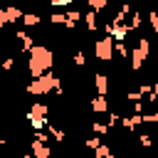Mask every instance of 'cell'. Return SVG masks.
<instances>
[{
  "instance_id": "18",
  "label": "cell",
  "mask_w": 158,
  "mask_h": 158,
  "mask_svg": "<svg viewBox=\"0 0 158 158\" xmlns=\"http://www.w3.org/2000/svg\"><path fill=\"white\" fill-rule=\"evenodd\" d=\"M86 2H89V10H94V12H99L109 5V0H86Z\"/></svg>"
},
{
  "instance_id": "30",
  "label": "cell",
  "mask_w": 158,
  "mask_h": 158,
  "mask_svg": "<svg viewBox=\"0 0 158 158\" xmlns=\"http://www.w3.org/2000/svg\"><path fill=\"white\" fill-rule=\"evenodd\" d=\"M126 99H128V101H138L141 96H138V91H128V94H126Z\"/></svg>"
},
{
  "instance_id": "11",
  "label": "cell",
  "mask_w": 158,
  "mask_h": 158,
  "mask_svg": "<svg viewBox=\"0 0 158 158\" xmlns=\"http://www.w3.org/2000/svg\"><path fill=\"white\" fill-rule=\"evenodd\" d=\"M94 86H96L99 94L106 96V91H109V77H106V74H96V77H94Z\"/></svg>"
},
{
  "instance_id": "24",
  "label": "cell",
  "mask_w": 158,
  "mask_h": 158,
  "mask_svg": "<svg viewBox=\"0 0 158 158\" xmlns=\"http://www.w3.org/2000/svg\"><path fill=\"white\" fill-rule=\"evenodd\" d=\"M118 12H121V15H126V17H128V15H131V12H133V7H131V2H123V5H121V7H118Z\"/></svg>"
},
{
  "instance_id": "7",
  "label": "cell",
  "mask_w": 158,
  "mask_h": 158,
  "mask_svg": "<svg viewBox=\"0 0 158 158\" xmlns=\"http://www.w3.org/2000/svg\"><path fill=\"white\" fill-rule=\"evenodd\" d=\"M89 106H91V111H94V114H106V111H109V99H106L104 94H99V96H94V99H91V104H89Z\"/></svg>"
},
{
  "instance_id": "27",
  "label": "cell",
  "mask_w": 158,
  "mask_h": 158,
  "mask_svg": "<svg viewBox=\"0 0 158 158\" xmlns=\"http://www.w3.org/2000/svg\"><path fill=\"white\" fill-rule=\"evenodd\" d=\"M12 67H15V59H12V57H7V59H2V69H5V72H10Z\"/></svg>"
},
{
  "instance_id": "21",
  "label": "cell",
  "mask_w": 158,
  "mask_h": 158,
  "mask_svg": "<svg viewBox=\"0 0 158 158\" xmlns=\"http://www.w3.org/2000/svg\"><path fill=\"white\" fill-rule=\"evenodd\" d=\"M143 123H158V114H141Z\"/></svg>"
},
{
  "instance_id": "19",
  "label": "cell",
  "mask_w": 158,
  "mask_h": 158,
  "mask_svg": "<svg viewBox=\"0 0 158 158\" xmlns=\"http://www.w3.org/2000/svg\"><path fill=\"white\" fill-rule=\"evenodd\" d=\"M148 20H151V30H153V32H158V12H156V10H151V12H148Z\"/></svg>"
},
{
  "instance_id": "15",
  "label": "cell",
  "mask_w": 158,
  "mask_h": 158,
  "mask_svg": "<svg viewBox=\"0 0 158 158\" xmlns=\"http://www.w3.org/2000/svg\"><path fill=\"white\" fill-rule=\"evenodd\" d=\"M128 52H131V49L126 47V42H114V54H118L121 59H126V57H128Z\"/></svg>"
},
{
  "instance_id": "13",
  "label": "cell",
  "mask_w": 158,
  "mask_h": 158,
  "mask_svg": "<svg viewBox=\"0 0 158 158\" xmlns=\"http://www.w3.org/2000/svg\"><path fill=\"white\" fill-rule=\"evenodd\" d=\"M81 20L86 22V30H89V32H96V30H99V22H96V12H94V10H89V12H86Z\"/></svg>"
},
{
  "instance_id": "32",
  "label": "cell",
  "mask_w": 158,
  "mask_h": 158,
  "mask_svg": "<svg viewBox=\"0 0 158 158\" xmlns=\"http://www.w3.org/2000/svg\"><path fill=\"white\" fill-rule=\"evenodd\" d=\"M15 158H32V153H22V156H15Z\"/></svg>"
},
{
  "instance_id": "4",
  "label": "cell",
  "mask_w": 158,
  "mask_h": 158,
  "mask_svg": "<svg viewBox=\"0 0 158 158\" xmlns=\"http://www.w3.org/2000/svg\"><path fill=\"white\" fill-rule=\"evenodd\" d=\"M94 54H96L99 62H111V59H114V40H111L109 35H104L101 40H96Z\"/></svg>"
},
{
  "instance_id": "10",
  "label": "cell",
  "mask_w": 158,
  "mask_h": 158,
  "mask_svg": "<svg viewBox=\"0 0 158 158\" xmlns=\"http://www.w3.org/2000/svg\"><path fill=\"white\" fill-rule=\"evenodd\" d=\"M2 10H5V15H7V25H10V22H20V17H22V10H20V7H15V5L10 2V5L2 7Z\"/></svg>"
},
{
  "instance_id": "9",
  "label": "cell",
  "mask_w": 158,
  "mask_h": 158,
  "mask_svg": "<svg viewBox=\"0 0 158 158\" xmlns=\"http://www.w3.org/2000/svg\"><path fill=\"white\" fill-rule=\"evenodd\" d=\"M79 20H81V12H79V10H69V12H64V27H67V30L77 27Z\"/></svg>"
},
{
  "instance_id": "3",
  "label": "cell",
  "mask_w": 158,
  "mask_h": 158,
  "mask_svg": "<svg viewBox=\"0 0 158 158\" xmlns=\"http://www.w3.org/2000/svg\"><path fill=\"white\" fill-rule=\"evenodd\" d=\"M148 54H151V40L148 37H138V47H133L131 52H128V57H131V69H141L143 67V62L148 59Z\"/></svg>"
},
{
  "instance_id": "35",
  "label": "cell",
  "mask_w": 158,
  "mask_h": 158,
  "mask_svg": "<svg viewBox=\"0 0 158 158\" xmlns=\"http://www.w3.org/2000/svg\"><path fill=\"white\" fill-rule=\"evenodd\" d=\"M67 2H77V0H67Z\"/></svg>"
},
{
  "instance_id": "2",
  "label": "cell",
  "mask_w": 158,
  "mask_h": 158,
  "mask_svg": "<svg viewBox=\"0 0 158 158\" xmlns=\"http://www.w3.org/2000/svg\"><path fill=\"white\" fill-rule=\"evenodd\" d=\"M57 86H62V84H59V77H54L52 69H49V72L35 77V79L27 84V94H32V96H44V94L54 91Z\"/></svg>"
},
{
  "instance_id": "16",
  "label": "cell",
  "mask_w": 158,
  "mask_h": 158,
  "mask_svg": "<svg viewBox=\"0 0 158 158\" xmlns=\"http://www.w3.org/2000/svg\"><path fill=\"white\" fill-rule=\"evenodd\" d=\"M109 153H111V148H109V146H106L104 141H101V143H99V146L94 148V158H106Z\"/></svg>"
},
{
  "instance_id": "28",
  "label": "cell",
  "mask_w": 158,
  "mask_h": 158,
  "mask_svg": "<svg viewBox=\"0 0 158 158\" xmlns=\"http://www.w3.org/2000/svg\"><path fill=\"white\" fill-rule=\"evenodd\" d=\"M133 114H143V101H133Z\"/></svg>"
},
{
  "instance_id": "26",
  "label": "cell",
  "mask_w": 158,
  "mask_h": 158,
  "mask_svg": "<svg viewBox=\"0 0 158 158\" xmlns=\"http://www.w3.org/2000/svg\"><path fill=\"white\" fill-rule=\"evenodd\" d=\"M151 138H153V136H148V133H141V136H138V141H141V146H143V148H148V146H151Z\"/></svg>"
},
{
  "instance_id": "17",
  "label": "cell",
  "mask_w": 158,
  "mask_h": 158,
  "mask_svg": "<svg viewBox=\"0 0 158 158\" xmlns=\"http://www.w3.org/2000/svg\"><path fill=\"white\" fill-rule=\"evenodd\" d=\"M91 131H94L96 136H106V133H109L111 128H109L106 123H99V121H94V123H91Z\"/></svg>"
},
{
  "instance_id": "22",
  "label": "cell",
  "mask_w": 158,
  "mask_h": 158,
  "mask_svg": "<svg viewBox=\"0 0 158 158\" xmlns=\"http://www.w3.org/2000/svg\"><path fill=\"white\" fill-rule=\"evenodd\" d=\"M54 25H64V12H52V17H49Z\"/></svg>"
},
{
  "instance_id": "5",
  "label": "cell",
  "mask_w": 158,
  "mask_h": 158,
  "mask_svg": "<svg viewBox=\"0 0 158 158\" xmlns=\"http://www.w3.org/2000/svg\"><path fill=\"white\" fill-rule=\"evenodd\" d=\"M30 148H32V158H52V148H49L47 143L37 141V138H32Z\"/></svg>"
},
{
  "instance_id": "34",
  "label": "cell",
  "mask_w": 158,
  "mask_h": 158,
  "mask_svg": "<svg viewBox=\"0 0 158 158\" xmlns=\"http://www.w3.org/2000/svg\"><path fill=\"white\" fill-rule=\"evenodd\" d=\"M0 47H2V37H0Z\"/></svg>"
},
{
  "instance_id": "29",
  "label": "cell",
  "mask_w": 158,
  "mask_h": 158,
  "mask_svg": "<svg viewBox=\"0 0 158 158\" xmlns=\"http://www.w3.org/2000/svg\"><path fill=\"white\" fill-rule=\"evenodd\" d=\"M49 5H52V7H67L69 2H67V0H49Z\"/></svg>"
},
{
  "instance_id": "31",
  "label": "cell",
  "mask_w": 158,
  "mask_h": 158,
  "mask_svg": "<svg viewBox=\"0 0 158 158\" xmlns=\"http://www.w3.org/2000/svg\"><path fill=\"white\" fill-rule=\"evenodd\" d=\"M7 25V15H5V10H0V27H5Z\"/></svg>"
},
{
  "instance_id": "20",
  "label": "cell",
  "mask_w": 158,
  "mask_h": 158,
  "mask_svg": "<svg viewBox=\"0 0 158 158\" xmlns=\"http://www.w3.org/2000/svg\"><path fill=\"white\" fill-rule=\"evenodd\" d=\"M99 143H101V138H99V136H91V138H86V141H84V146H86L89 151H94Z\"/></svg>"
},
{
  "instance_id": "8",
  "label": "cell",
  "mask_w": 158,
  "mask_h": 158,
  "mask_svg": "<svg viewBox=\"0 0 158 158\" xmlns=\"http://www.w3.org/2000/svg\"><path fill=\"white\" fill-rule=\"evenodd\" d=\"M15 37L20 40V49H22V52H30V49L35 47V40H32L25 30H17V35H15Z\"/></svg>"
},
{
  "instance_id": "25",
  "label": "cell",
  "mask_w": 158,
  "mask_h": 158,
  "mask_svg": "<svg viewBox=\"0 0 158 158\" xmlns=\"http://www.w3.org/2000/svg\"><path fill=\"white\" fill-rule=\"evenodd\" d=\"M118 118H121L118 114H109V121H106V126H109V128H114V126L118 123Z\"/></svg>"
},
{
  "instance_id": "37",
  "label": "cell",
  "mask_w": 158,
  "mask_h": 158,
  "mask_svg": "<svg viewBox=\"0 0 158 158\" xmlns=\"http://www.w3.org/2000/svg\"><path fill=\"white\" fill-rule=\"evenodd\" d=\"M69 158H74V156H69Z\"/></svg>"
},
{
  "instance_id": "6",
  "label": "cell",
  "mask_w": 158,
  "mask_h": 158,
  "mask_svg": "<svg viewBox=\"0 0 158 158\" xmlns=\"http://www.w3.org/2000/svg\"><path fill=\"white\" fill-rule=\"evenodd\" d=\"M47 114H49V106L35 101V104L30 106V111H27V118H47Z\"/></svg>"
},
{
  "instance_id": "12",
  "label": "cell",
  "mask_w": 158,
  "mask_h": 158,
  "mask_svg": "<svg viewBox=\"0 0 158 158\" xmlns=\"http://www.w3.org/2000/svg\"><path fill=\"white\" fill-rule=\"evenodd\" d=\"M20 22H22L25 27H37V25H40V15H37V12H22Z\"/></svg>"
},
{
  "instance_id": "33",
  "label": "cell",
  "mask_w": 158,
  "mask_h": 158,
  "mask_svg": "<svg viewBox=\"0 0 158 158\" xmlns=\"http://www.w3.org/2000/svg\"><path fill=\"white\" fill-rule=\"evenodd\" d=\"M0 156H2V143H0Z\"/></svg>"
},
{
  "instance_id": "1",
  "label": "cell",
  "mask_w": 158,
  "mask_h": 158,
  "mask_svg": "<svg viewBox=\"0 0 158 158\" xmlns=\"http://www.w3.org/2000/svg\"><path fill=\"white\" fill-rule=\"evenodd\" d=\"M52 64H54V54H52L49 47L35 44V47L27 52V72H30L32 79L40 77V74H44V72H49Z\"/></svg>"
},
{
  "instance_id": "36",
  "label": "cell",
  "mask_w": 158,
  "mask_h": 158,
  "mask_svg": "<svg viewBox=\"0 0 158 158\" xmlns=\"http://www.w3.org/2000/svg\"><path fill=\"white\" fill-rule=\"evenodd\" d=\"M7 2H12V0H7Z\"/></svg>"
},
{
  "instance_id": "14",
  "label": "cell",
  "mask_w": 158,
  "mask_h": 158,
  "mask_svg": "<svg viewBox=\"0 0 158 158\" xmlns=\"http://www.w3.org/2000/svg\"><path fill=\"white\" fill-rule=\"evenodd\" d=\"M44 128H47V136H49V138H54L57 143H62V141H64V131H62V128H57V126H52V123H47Z\"/></svg>"
},
{
  "instance_id": "23",
  "label": "cell",
  "mask_w": 158,
  "mask_h": 158,
  "mask_svg": "<svg viewBox=\"0 0 158 158\" xmlns=\"http://www.w3.org/2000/svg\"><path fill=\"white\" fill-rule=\"evenodd\" d=\"M74 64H77V67H84V64H86V57H84V52H77V54H74Z\"/></svg>"
}]
</instances>
